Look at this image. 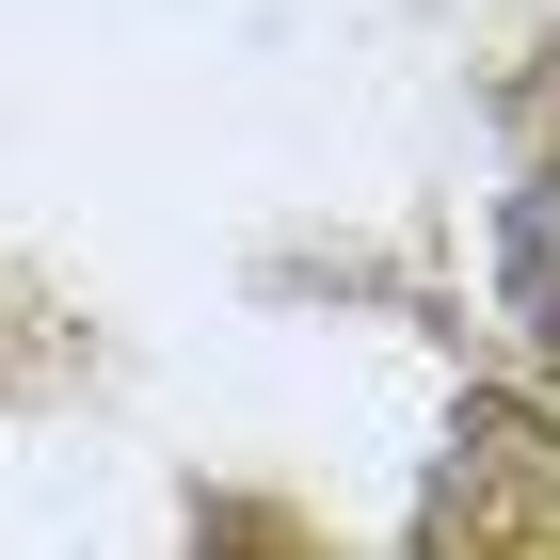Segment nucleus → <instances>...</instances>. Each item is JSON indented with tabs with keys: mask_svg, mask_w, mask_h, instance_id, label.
<instances>
[{
	"mask_svg": "<svg viewBox=\"0 0 560 560\" xmlns=\"http://www.w3.org/2000/svg\"><path fill=\"white\" fill-rule=\"evenodd\" d=\"M497 272H513V320H528V352L560 369V209H545V192L513 209V241H497Z\"/></svg>",
	"mask_w": 560,
	"mask_h": 560,
	"instance_id": "1",
	"label": "nucleus"
}]
</instances>
